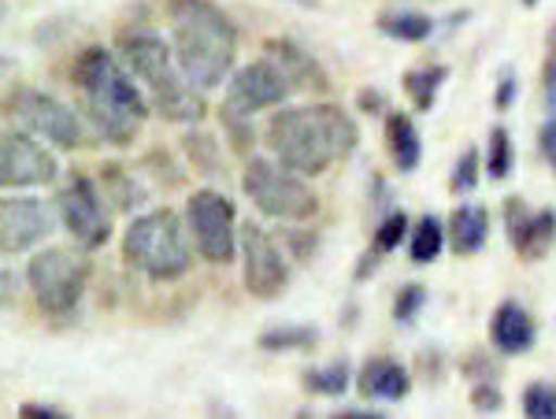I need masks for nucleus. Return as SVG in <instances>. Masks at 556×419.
Listing matches in <instances>:
<instances>
[{
	"label": "nucleus",
	"instance_id": "f257e3e1",
	"mask_svg": "<svg viewBox=\"0 0 556 419\" xmlns=\"http://www.w3.org/2000/svg\"><path fill=\"white\" fill-rule=\"evenodd\" d=\"M71 82L78 93V112H83L86 127L93 130V138L119 149L138 138L152 104L141 82L130 75V67L119 60V52L104 49V45H89L75 56Z\"/></svg>",
	"mask_w": 556,
	"mask_h": 419
},
{
	"label": "nucleus",
	"instance_id": "f03ea898",
	"mask_svg": "<svg viewBox=\"0 0 556 419\" xmlns=\"http://www.w3.org/2000/svg\"><path fill=\"white\" fill-rule=\"evenodd\" d=\"M264 141L275 160L304 178H316L338 160H349L361 145V127L342 104H298L275 109L264 127Z\"/></svg>",
	"mask_w": 556,
	"mask_h": 419
},
{
	"label": "nucleus",
	"instance_id": "7ed1b4c3",
	"mask_svg": "<svg viewBox=\"0 0 556 419\" xmlns=\"http://www.w3.org/2000/svg\"><path fill=\"white\" fill-rule=\"evenodd\" d=\"M167 26L178 67L197 89H219L235 75L238 26L215 0H167Z\"/></svg>",
	"mask_w": 556,
	"mask_h": 419
},
{
	"label": "nucleus",
	"instance_id": "20e7f679",
	"mask_svg": "<svg viewBox=\"0 0 556 419\" xmlns=\"http://www.w3.org/2000/svg\"><path fill=\"white\" fill-rule=\"evenodd\" d=\"M115 52L130 67L141 89L149 93V104L167 123H201L208 115L204 89H197L186 71L178 67L172 38H160L149 26H130L115 38Z\"/></svg>",
	"mask_w": 556,
	"mask_h": 419
},
{
	"label": "nucleus",
	"instance_id": "39448f33",
	"mask_svg": "<svg viewBox=\"0 0 556 419\" xmlns=\"http://www.w3.org/2000/svg\"><path fill=\"white\" fill-rule=\"evenodd\" d=\"M123 264L156 287L178 282L193 267V238L175 208H152L127 223L119 242Z\"/></svg>",
	"mask_w": 556,
	"mask_h": 419
},
{
	"label": "nucleus",
	"instance_id": "423d86ee",
	"mask_svg": "<svg viewBox=\"0 0 556 419\" xmlns=\"http://www.w3.org/2000/svg\"><path fill=\"white\" fill-rule=\"evenodd\" d=\"M241 193L253 201L260 216L278 223H308L319 212V198L308 186V178L275 156L245 160V167H241Z\"/></svg>",
	"mask_w": 556,
	"mask_h": 419
},
{
	"label": "nucleus",
	"instance_id": "0eeeda50",
	"mask_svg": "<svg viewBox=\"0 0 556 419\" xmlns=\"http://www.w3.org/2000/svg\"><path fill=\"white\" fill-rule=\"evenodd\" d=\"M89 275H93V264L83 245H49L26 264V287L45 316L71 319L86 297Z\"/></svg>",
	"mask_w": 556,
	"mask_h": 419
},
{
	"label": "nucleus",
	"instance_id": "6e6552de",
	"mask_svg": "<svg viewBox=\"0 0 556 419\" xmlns=\"http://www.w3.org/2000/svg\"><path fill=\"white\" fill-rule=\"evenodd\" d=\"M56 212L60 227L71 234V242L83 245L86 253H97L112 242V204H108L101 178L86 172H67V178L56 190Z\"/></svg>",
	"mask_w": 556,
	"mask_h": 419
},
{
	"label": "nucleus",
	"instance_id": "1a4fd4ad",
	"mask_svg": "<svg viewBox=\"0 0 556 419\" xmlns=\"http://www.w3.org/2000/svg\"><path fill=\"white\" fill-rule=\"evenodd\" d=\"M8 112L12 119L26 127L30 134H38L45 145L52 149H83L86 145V119L78 109H71L60 97L45 93V89H34V86H20L12 97H8Z\"/></svg>",
	"mask_w": 556,
	"mask_h": 419
},
{
	"label": "nucleus",
	"instance_id": "9d476101",
	"mask_svg": "<svg viewBox=\"0 0 556 419\" xmlns=\"http://www.w3.org/2000/svg\"><path fill=\"white\" fill-rule=\"evenodd\" d=\"M186 227H190L193 249L208 264H235L238 256V208L223 190L201 186L186 201Z\"/></svg>",
	"mask_w": 556,
	"mask_h": 419
},
{
	"label": "nucleus",
	"instance_id": "9b49d317",
	"mask_svg": "<svg viewBox=\"0 0 556 419\" xmlns=\"http://www.w3.org/2000/svg\"><path fill=\"white\" fill-rule=\"evenodd\" d=\"M238 256H241V282L256 301H275L290 287V256L278 249L260 223H241L238 230Z\"/></svg>",
	"mask_w": 556,
	"mask_h": 419
},
{
	"label": "nucleus",
	"instance_id": "f8f14e48",
	"mask_svg": "<svg viewBox=\"0 0 556 419\" xmlns=\"http://www.w3.org/2000/svg\"><path fill=\"white\" fill-rule=\"evenodd\" d=\"M60 164L52 149H45L38 134L26 127H8L0 138V186L4 190H38L56 182Z\"/></svg>",
	"mask_w": 556,
	"mask_h": 419
},
{
	"label": "nucleus",
	"instance_id": "ddd939ff",
	"mask_svg": "<svg viewBox=\"0 0 556 419\" xmlns=\"http://www.w3.org/2000/svg\"><path fill=\"white\" fill-rule=\"evenodd\" d=\"M60 227L56 204H45L41 198H26L20 190H8L0 201V253L23 256L41 242H49L52 230Z\"/></svg>",
	"mask_w": 556,
	"mask_h": 419
},
{
	"label": "nucleus",
	"instance_id": "4468645a",
	"mask_svg": "<svg viewBox=\"0 0 556 419\" xmlns=\"http://www.w3.org/2000/svg\"><path fill=\"white\" fill-rule=\"evenodd\" d=\"M290 97H293V89H290V82H286L282 71H278L267 56H260V60H253V64L238 67L235 75L227 78V93H223L219 109L256 115V112L282 109Z\"/></svg>",
	"mask_w": 556,
	"mask_h": 419
},
{
	"label": "nucleus",
	"instance_id": "2eb2a0df",
	"mask_svg": "<svg viewBox=\"0 0 556 419\" xmlns=\"http://www.w3.org/2000/svg\"><path fill=\"white\" fill-rule=\"evenodd\" d=\"M505 234L508 245L516 249L523 261H542L556 242V208H527L523 198L505 201Z\"/></svg>",
	"mask_w": 556,
	"mask_h": 419
},
{
	"label": "nucleus",
	"instance_id": "dca6fc26",
	"mask_svg": "<svg viewBox=\"0 0 556 419\" xmlns=\"http://www.w3.org/2000/svg\"><path fill=\"white\" fill-rule=\"evenodd\" d=\"M260 56H267L271 64L282 71L286 82H290L293 93H330V75L323 71V64L312 56L308 49H301L293 38H267Z\"/></svg>",
	"mask_w": 556,
	"mask_h": 419
},
{
	"label": "nucleus",
	"instance_id": "f3484780",
	"mask_svg": "<svg viewBox=\"0 0 556 419\" xmlns=\"http://www.w3.org/2000/svg\"><path fill=\"white\" fill-rule=\"evenodd\" d=\"M490 345L501 356H527L538 345L534 316L519 301H501L490 316Z\"/></svg>",
	"mask_w": 556,
	"mask_h": 419
},
{
	"label": "nucleus",
	"instance_id": "a211bd4d",
	"mask_svg": "<svg viewBox=\"0 0 556 419\" xmlns=\"http://www.w3.org/2000/svg\"><path fill=\"white\" fill-rule=\"evenodd\" d=\"M356 390L367 401L393 405V401H405L412 394V371L401 360H393V356H371L356 371Z\"/></svg>",
	"mask_w": 556,
	"mask_h": 419
},
{
	"label": "nucleus",
	"instance_id": "6ab92c4d",
	"mask_svg": "<svg viewBox=\"0 0 556 419\" xmlns=\"http://www.w3.org/2000/svg\"><path fill=\"white\" fill-rule=\"evenodd\" d=\"M386 153L401 175H412L424 164V134L408 112H386Z\"/></svg>",
	"mask_w": 556,
	"mask_h": 419
},
{
	"label": "nucleus",
	"instance_id": "aec40b11",
	"mask_svg": "<svg viewBox=\"0 0 556 419\" xmlns=\"http://www.w3.org/2000/svg\"><path fill=\"white\" fill-rule=\"evenodd\" d=\"M450 249L456 256H475L490 242V208L486 204H456L450 216Z\"/></svg>",
	"mask_w": 556,
	"mask_h": 419
},
{
	"label": "nucleus",
	"instance_id": "412c9836",
	"mask_svg": "<svg viewBox=\"0 0 556 419\" xmlns=\"http://www.w3.org/2000/svg\"><path fill=\"white\" fill-rule=\"evenodd\" d=\"M375 26H379L382 38L401 45H424L438 34V23L427 12H416V8H386V12H379Z\"/></svg>",
	"mask_w": 556,
	"mask_h": 419
},
{
	"label": "nucleus",
	"instance_id": "4be33fe9",
	"mask_svg": "<svg viewBox=\"0 0 556 419\" xmlns=\"http://www.w3.org/2000/svg\"><path fill=\"white\" fill-rule=\"evenodd\" d=\"M450 245V227H445L438 216H419L412 223V234H408V261L416 267L434 264L438 256L445 253Z\"/></svg>",
	"mask_w": 556,
	"mask_h": 419
},
{
	"label": "nucleus",
	"instance_id": "5701e85b",
	"mask_svg": "<svg viewBox=\"0 0 556 419\" xmlns=\"http://www.w3.org/2000/svg\"><path fill=\"white\" fill-rule=\"evenodd\" d=\"M101 190L115 212H138L141 204H146V186H141V178L130 175L123 164L101 167Z\"/></svg>",
	"mask_w": 556,
	"mask_h": 419
},
{
	"label": "nucleus",
	"instance_id": "b1692460",
	"mask_svg": "<svg viewBox=\"0 0 556 419\" xmlns=\"http://www.w3.org/2000/svg\"><path fill=\"white\" fill-rule=\"evenodd\" d=\"M445 82H450V67H445V64L412 67V71H405V78H401V86H405L412 109H416L419 115H427L430 109H434L438 93H442Z\"/></svg>",
	"mask_w": 556,
	"mask_h": 419
},
{
	"label": "nucleus",
	"instance_id": "393cba45",
	"mask_svg": "<svg viewBox=\"0 0 556 419\" xmlns=\"http://www.w3.org/2000/svg\"><path fill=\"white\" fill-rule=\"evenodd\" d=\"M356 382L353 376V364L345 360H330V364H323V368H308L301 376V386L308 390L312 397H342L349 386Z\"/></svg>",
	"mask_w": 556,
	"mask_h": 419
},
{
	"label": "nucleus",
	"instance_id": "a878e982",
	"mask_svg": "<svg viewBox=\"0 0 556 419\" xmlns=\"http://www.w3.org/2000/svg\"><path fill=\"white\" fill-rule=\"evenodd\" d=\"M316 342H319V331L312 323H278V327H267V331L256 338V345L264 353H304Z\"/></svg>",
	"mask_w": 556,
	"mask_h": 419
},
{
	"label": "nucleus",
	"instance_id": "bb28decb",
	"mask_svg": "<svg viewBox=\"0 0 556 419\" xmlns=\"http://www.w3.org/2000/svg\"><path fill=\"white\" fill-rule=\"evenodd\" d=\"M182 153L190 156L193 172H201L204 178H215L223 172V149L215 145L212 134L204 130H186L182 134Z\"/></svg>",
	"mask_w": 556,
	"mask_h": 419
},
{
	"label": "nucleus",
	"instance_id": "cd10ccee",
	"mask_svg": "<svg viewBox=\"0 0 556 419\" xmlns=\"http://www.w3.org/2000/svg\"><path fill=\"white\" fill-rule=\"evenodd\" d=\"M482 164H486V175L493 182H505L516 167V149H513V134L505 127H490L486 138V153H482Z\"/></svg>",
	"mask_w": 556,
	"mask_h": 419
},
{
	"label": "nucleus",
	"instance_id": "c85d7f7f",
	"mask_svg": "<svg viewBox=\"0 0 556 419\" xmlns=\"http://www.w3.org/2000/svg\"><path fill=\"white\" fill-rule=\"evenodd\" d=\"M408 234H412V223L405 216V208H390L375 223L371 245L386 256V253H393V249H401V242H408Z\"/></svg>",
	"mask_w": 556,
	"mask_h": 419
},
{
	"label": "nucleus",
	"instance_id": "c756f323",
	"mask_svg": "<svg viewBox=\"0 0 556 419\" xmlns=\"http://www.w3.org/2000/svg\"><path fill=\"white\" fill-rule=\"evenodd\" d=\"M486 175V164H482V153L479 149H464L460 160L453 164V175H450V193L453 198H471L475 186L482 182Z\"/></svg>",
	"mask_w": 556,
	"mask_h": 419
},
{
	"label": "nucleus",
	"instance_id": "7c9ffc66",
	"mask_svg": "<svg viewBox=\"0 0 556 419\" xmlns=\"http://www.w3.org/2000/svg\"><path fill=\"white\" fill-rule=\"evenodd\" d=\"M430 293L427 287H419V282H405L397 293H393V305H390V316L397 327H412L419 319V312L427 308Z\"/></svg>",
	"mask_w": 556,
	"mask_h": 419
},
{
	"label": "nucleus",
	"instance_id": "2f4dec72",
	"mask_svg": "<svg viewBox=\"0 0 556 419\" xmlns=\"http://www.w3.org/2000/svg\"><path fill=\"white\" fill-rule=\"evenodd\" d=\"M219 123H223V134H227V145L235 149L238 156H245V160H249V149L256 145L253 115H241V112L219 109Z\"/></svg>",
	"mask_w": 556,
	"mask_h": 419
},
{
	"label": "nucleus",
	"instance_id": "473e14b6",
	"mask_svg": "<svg viewBox=\"0 0 556 419\" xmlns=\"http://www.w3.org/2000/svg\"><path fill=\"white\" fill-rule=\"evenodd\" d=\"M523 416L556 419V386H549V382H531V386L523 390Z\"/></svg>",
	"mask_w": 556,
	"mask_h": 419
},
{
	"label": "nucleus",
	"instance_id": "72a5a7b5",
	"mask_svg": "<svg viewBox=\"0 0 556 419\" xmlns=\"http://www.w3.org/2000/svg\"><path fill=\"white\" fill-rule=\"evenodd\" d=\"M471 408L475 412H501L505 408V394H501L497 379H482V382H471Z\"/></svg>",
	"mask_w": 556,
	"mask_h": 419
},
{
	"label": "nucleus",
	"instance_id": "f704fd0d",
	"mask_svg": "<svg viewBox=\"0 0 556 419\" xmlns=\"http://www.w3.org/2000/svg\"><path fill=\"white\" fill-rule=\"evenodd\" d=\"M542 89H545V104L556 109V23L545 38V64H542Z\"/></svg>",
	"mask_w": 556,
	"mask_h": 419
},
{
	"label": "nucleus",
	"instance_id": "c9c22d12",
	"mask_svg": "<svg viewBox=\"0 0 556 419\" xmlns=\"http://www.w3.org/2000/svg\"><path fill=\"white\" fill-rule=\"evenodd\" d=\"M516 101H519V78H516L513 67H505V71H501V78H497V86H493V109L508 112Z\"/></svg>",
	"mask_w": 556,
	"mask_h": 419
},
{
	"label": "nucleus",
	"instance_id": "e433bc0d",
	"mask_svg": "<svg viewBox=\"0 0 556 419\" xmlns=\"http://www.w3.org/2000/svg\"><path fill=\"white\" fill-rule=\"evenodd\" d=\"M286 245L298 253V261H312L316 256V249H319V242H316V234H308V230H301V223H286Z\"/></svg>",
	"mask_w": 556,
	"mask_h": 419
},
{
	"label": "nucleus",
	"instance_id": "4c0bfd02",
	"mask_svg": "<svg viewBox=\"0 0 556 419\" xmlns=\"http://www.w3.org/2000/svg\"><path fill=\"white\" fill-rule=\"evenodd\" d=\"M356 109H361V115H382V119H386V112H390V101H386L382 89L364 86L361 93H356Z\"/></svg>",
	"mask_w": 556,
	"mask_h": 419
},
{
	"label": "nucleus",
	"instance_id": "58836bf2",
	"mask_svg": "<svg viewBox=\"0 0 556 419\" xmlns=\"http://www.w3.org/2000/svg\"><path fill=\"white\" fill-rule=\"evenodd\" d=\"M538 145H542L545 164H549L556 175V109H549V115H545L542 130H538Z\"/></svg>",
	"mask_w": 556,
	"mask_h": 419
},
{
	"label": "nucleus",
	"instance_id": "ea45409f",
	"mask_svg": "<svg viewBox=\"0 0 556 419\" xmlns=\"http://www.w3.org/2000/svg\"><path fill=\"white\" fill-rule=\"evenodd\" d=\"M20 419H64L67 412L64 408H56V405H38V401H23L20 405V412H15Z\"/></svg>",
	"mask_w": 556,
	"mask_h": 419
},
{
	"label": "nucleus",
	"instance_id": "a19ab883",
	"mask_svg": "<svg viewBox=\"0 0 556 419\" xmlns=\"http://www.w3.org/2000/svg\"><path fill=\"white\" fill-rule=\"evenodd\" d=\"M464 376H471V382H482V379H497V368L486 360V353H475L468 364H464Z\"/></svg>",
	"mask_w": 556,
	"mask_h": 419
},
{
	"label": "nucleus",
	"instance_id": "79ce46f5",
	"mask_svg": "<svg viewBox=\"0 0 556 419\" xmlns=\"http://www.w3.org/2000/svg\"><path fill=\"white\" fill-rule=\"evenodd\" d=\"M379 261H382V253H379V249H367V253H361V261H356V271H353V279L356 282H367V279H371V275L375 271H379Z\"/></svg>",
	"mask_w": 556,
	"mask_h": 419
},
{
	"label": "nucleus",
	"instance_id": "37998d69",
	"mask_svg": "<svg viewBox=\"0 0 556 419\" xmlns=\"http://www.w3.org/2000/svg\"><path fill=\"white\" fill-rule=\"evenodd\" d=\"M338 419H382V412H364V408H342Z\"/></svg>",
	"mask_w": 556,
	"mask_h": 419
},
{
	"label": "nucleus",
	"instance_id": "c03bdc74",
	"mask_svg": "<svg viewBox=\"0 0 556 419\" xmlns=\"http://www.w3.org/2000/svg\"><path fill=\"white\" fill-rule=\"evenodd\" d=\"M0 279H4V305H12V271L4 267V275H0Z\"/></svg>",
	"mask_w": 556,
	"mask_h": 419
},
{
	"label": "nucleus",
	"instance_id": "a18cd8bd",
	"mask_svg": "<svg viewBox=\"0 0 556 419\" xmlns=\"http://www.w3.org/2000/svg\"><path fill=\"white\" fill-rule=\"evenodd\" d=\"M290 4H298V8H319V0H290Z\"/></svg>",
	"mask_w": 556,
	"mask_h": 419
},
{
	"label": "nucleus",
	"instance_id": "49530a36",
	"mask_svg": "<svg viewBox=\"0 0 556 419\" xmlns=\"http://www.w3.org/2000/svg\"><path fill=\"white\" fill-rule=\"evenodd\" d=\"M519 4H523V8H538V0H519Z\"/></svg>",
	"mask_w": 556,
	"mask_h": 419
}]
</instances>
